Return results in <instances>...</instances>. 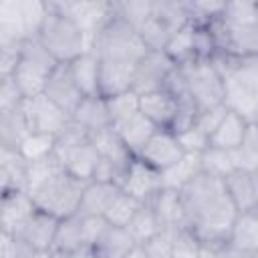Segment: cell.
Listing matches in <instances>:
<instances>
[{"label":"cell","instance_id":"cell-30","mask_svg":"<svg viewBox=\"0 0 258 258\" xmlns=\"http://www.w3.org/2000/svg\"><path fill=\"white\" fill-rule=\"evenodd\" d=\"M99 64L101 62H99L97 54L91 52V50L81 54L73 62H69L73 79H75V83L79 85V89L85 97L99 95Z\"/></svg>","mask_w":258,"mask_h":258},{"label":"cell","instance_id":"cell-23","mask_svg":"<svg viewBox=\"0 0 258 258\" xmlns=\"http://www.w3.org/2000/svg\"><path fill=\"white\" fill-rule=\"evenodd\" d=\"M28 161L18 149L0 147V194L26 191Z\"/></svg>","mask_w":258,"mask_h":258},{"label":"cell","instance_id":"cell-39","mask_svg":"<svg viewBox=\"0 0 258 258\" xmlns=\"http://www.w3.org/2000/svg\"><path fill=\"white\" fill-rule=\"evenodd\" d=\"M115 10L123 20H127L135 30H139L153 16V0H113Z\"/></svg>","mask_w":258,"mask_h":258},{"label":"cell","instance_id":"cell-43","mask_svg":"<svg viewBox=\"0 0 258 258\" xmlns=\"http://www.w3.org/2000/svg\"><path fill=\"white\" fill-rule=\"evenodd\" d=\"M139 206H141V202H137V200H135V198H131L129 194L121 191V194L117 196V200L113 202L111 210L107 212L105 220H107L109 224H113V226L127 228V224L131 222V218H133V216H135V212L139 210Z\"/></svg>","mask_w":258,"mask_h":258},{"label":"cell","instance_id":"cell-58","mask_svg":"<svg viewBox=\"0 0 258 258\" xmlns=\"http://www.w3.org/2000/svg\"><path fill=\"white\" fill-rule=\"evenodd\" d=\"M256 173H258V169H256Z\"/></svg>","mask_w":258,"mask_h":258},{"label":"cell","instance_id":"cell-44","mask_svg":"<svg viewBox=\"0 0 258 258\" xmlns=\"http://www.w3.org/2000/svg\"><path fill=\"white\" fill-rule=\"evenodd\" d=\"M222 20L230 24H258V2H250V0L226 2Z\"/></svg>","mask_w":258,"mask_h":258},{"label":"cell","instance_id":"cell-54","mask_svg":"<svg viewBox=\"0 0 258 258\" xmlns=\"http://www.w3.org/2000/svg\"><path fill=\"white\" fill-rule=\"evenodd\" d=\"M127 258H147V256H145L143 248H141V246L137 244V246H135V248H133V250H131V252L127 254Z\"/></svg>","mask_w":258,"mask_h":258},{"label":"cell","instance_id":"cell-57","mask_svg":"<svg viewBox=\"0 0 258 258\" xmlns=\"http://www.w3.org/2000/svg\"><path fill=\"white\" fill-rule=\"evenodd\" d=\"M254 212H256V214H258V206H256V210H254Z\"/></svg>","mask_w":258,"mask_h":258},{"label":"cell","instance_id":"cell-29","mask_svg":"<svg viewBox=\"0 0 258 258\" xmlns=\"http://www.w3.org/2000/svg\"><path fill=\"white\" fill-rule=\"evenodd\" d=\"M202 173V157L198 153H183V157L161 171V183L165 189L179 191L183 185H187L191 179H196Z\"/></svg>","mask_w":258,"mask_h":258},{"label":"cell","instance_id":"cell-37","mask_svg":"<svg viewBox=\"0 0 258 258\" xmlns=\"http://www.w3.org/2000/svg\"><path fill=\"white\" fill-rule=\"evenodd\" d=\"M139 36H141V42L145 44L147 50H153V52H165V46L167 42L171 40L173 32L177 30H171L167 24H163L159 18L151 16L139 30Z\"/></svg>","mask_w":258,"mask_h":258},{"label":"cell","instance_id":"cell-45","mask_svg":"<svg viewBox=\"0 0 258 258\" xmlns=\"http://www.w3.org/2000/svg\"><path fill=\"white\" fill-rule=\"evenodd\" d=\"M54 141H56V137H52V135L30 133L18 151L22 153V157L26 161H36V159H42L54 151Z\"/></svg>","mask_w":258,"mask_h":258},{"label":"cell","instance_id":"cell-32","mask_svg":"<svg viewBox=\"0 0 258 258\" xmlns=\"http://www.w3.org/2000/svg\"><path fill=\"white\" fill-rule=\"evenodd\" d=\"M12 79L18 85L22 97L24 99H32V97H38V95L44 93V85H46L48 75L42 73L40 69L32 67V64H28V62L20 60L18 67L14 69V73H12Z\"/></svg>","mask_w":258,"mask_h":258},{"label":"cell","instance_id":"cell-9","mask_svg":"<svg viewBox=\"0 0 258 258\" xmlns=\"http://www.w3.org/2000/svg\"><path fill=\"white\" fill-rule=\"evenodd\" d=\"M177 64L165 54V52H153L149 50L137 64H135V73H133V91L141 97L153 91H161L169 73L175 69Z\"/></svg>","mask_w":258,"mask_h":258},{"label":"cell","instance_id":"cell-13","mask_svg":"<svg viewBox=\"0 0 258 258\" xmlns=\"http://www.w3.org/2000/svg\"><path fill=\"white\" fill-rule=\"evenodd\" d=\"M121 191L129 194L131 198H135L137 202L145 204L149 202L159 189H163L161 183V173L155 171L153 167H149L147 163H143L141 159H133L129 169L125 171V177L121 181Z\"/></svg>","mask_w":258,"mask_h":258},{"label":"cell","instance_id":"cell-35","mask_svg":"<svg viewBox=\"0 0 258 258\" xmlns=\"http://www.w3.org/2000/svg\"><path fill=\"white\" fill-rule=\"evenodd\" d=\"M153 16L167 24L171 30H179L189 24L185 0H153Z\"/></svg>","mask_w":258,"mask_h":258},{"label":"cell","instance_id":"cell-47","mask_svg":"<svg viewBox=\"0 0 258 258\" xmlns=\"http://www.w3.org/2000/svg\"><path fill=\"white\" fill-rule=\"evenodd\" d=\"M202 242L191 230H181L173 236V258H202Z\"/></svg>","mask_w":258,"mask_h":258},{"label":"cell","instance_id":"cell-40","mask_svg":"<svg viewBox=\"0 0 258 258\" xmlns=\"http://www.w3.org/2000/svg\"><path fill=\"white\" fill-rule=\"evenodd\" d=\"M200 157H202V171L210 173L214 177L224 179L226 175H230L236 169L234 159H232V151L218 149V147H208Z\"/></svg>","mask_w":258,"mask_h":258},{"label":"cell","instance_id":"cell-36","mask_svg":"<svg viewBox=\"0 0 258 258\" xmlns=\"http://www.w3.org/2000/svg\"><path fill=\"white\" fill-rule=\"evenodd\" d=\"M20 60H24V62H28V64H32V67H36V69H40L42 73H46V75H50L60 62L46 50V46L36 38V36H32V38H26L24 42H22V46H20Z\"/></svg>","mask_w":258,"mask_h":258},{"label":"cell","instance_id":"cell-53","mask_svg":"<svg viewBox=\"0 0 258 258\" xmlns=\"http://www.w3.org/2000/svg\"><path fill=\"white\" fill-rule=\"evenodd\" d=\"M202 258H232V256L228 254L226 248H208V246H204Z\"/></svg>","mask_w":258,"mask_h":258},{"label":"cell","instance_id":"cell-15","mask_svg":"<svg viewBox=\"0 0 258 258\" xmlns=\"http://www.w3.org/2000/svg\"><path fill=\"white\" fill-rule=\"evenodd\" d=\"M226 250L232 258L258 254V214L256 212H244L236 216L226 242Z\"/></svg>","mask_w":258,"mask_h":258},{"label":"cell","instance_id":"cell-10","mask_svg":"<svg viewBox=\"0 0 258 258\" xmlns=\"http://www.w3.org/2000/svg\"><path fill=\"white\" fill-rule=\"evenodd\" d=\"M183 147L177 141V135L171 129H157L153 133V137L145 143V147L141 149V153L137 155V159H141L143 163H147L149 167H153L155 171H165L167 167H171L173 163H177L183 157Z\"/></svg>","mask_w":258,"mask_h":258},{"label":"cell","instance_id":"cell-24","mask_svg":"<svg viewBox=\"0 0 258 258\" xmlns=\"http://www.w3.org/2000/svg\"><path fill=\"white\" fill-rule=\"evenodd\" d=\"M87 230H85V218L81 214L67 216L58 222L52 252L56 254H75L81 250H87Z\"/></svg>","mask_w":258,"mask_h":258},{"label":"cell","instance_id":"cell-51","mask_svg":"<svg viewBox=\"0 0 258 258\" xmlns=\"http://www.w3.org/2000/svg\"><path fill=\"white\" fill-rule=\"evenodd\" d=\"M24 101L18 85L14 83L12 77H0V111L20 107Z\"/></svg>","mask_w":258,"mask_h":258},{"label":"cell","instance_id":"cell-28","mask_svg":"<svg viewBox=\"0 0 258 258\" xmlns=\"http://www.w3.org/2000/svg\"><path fill=\"white\" fill-rule=\"evenodd\" d=\"M248 125L250 123H246L242 117L228 111L226 117L222 119V123L218 125V129L212 133L210 147H218V149H226V151L238 149L248 133Z\"/></svg>","mask_w":258,"mask_h":258},{"label":"cell","instance_id":"cell-22","mask_svg":"<svg viewBox=\"0 0 258 258\" xmlns=\"http://www.w3.org/2000/svg\"><path fill=\"white\" fill-rule=\"evenodd\" d=\"M99 95L109 99L127 91H133V73L135 64L115 62V60H99Z\"/></svg>","mask_w":258,"mask_h":258},{"label":"cell","instance_id":"cell-18","mask_svg":"<svg viewBox=\"0 0 258 258\" xmlns=\"http://www.w3.org/2000/svg\"><path fill=\"white\" fill-rule=\"evenodd\" d=\"M119 194H121V187L117 183L91 179L83 187V196H81L77 214H81L85 218H105Z\"/></svg>","mask_w":258,"mask_h":258},{"label":"cell","instance_id":"cell-49","mask_svg":"<svg viewBox=\"0 0 258 258\" xmlns=\"http://www.w3.org/2000/svg\"><path fill=\"white\" fill-rule=\"evenodd\" d=\"M36 250H32L18 236L0 232V258H34Z\"/></svg>","mask_w":258,"mask_h":258},{"label":"cell","instance_id":"cell-50","mask_svg":"<svg viewBox=\"0 0 258 258\" xmlns=\"http://www.w3.org/2000/svg\"><path fill=\"white\" fill-rule=\"evenodd\" d=\"M147 258H173V236L159 232L151 240L139 244Z\"/></svg>","mask_w":258,"mask_h":258},{"label":"cell","instance_id":"cell-42","mask_svg":"<svg viewBox=\"0 0 258 258\" xmlns=\"http://www.w3.org/2000/svg\"><path fill=\"white\" fill-rule=\"evenodd\" d=\"M185 2H187L189 22L196 26H208L210 22L218 20L226 8V2H216V0H185Z\"/></svg>","mask_w":258,"mask_h":258},{"label":"cell","instance_id":"cell-3","mask_svg":"<svg viewBox=\"0 0 258 258\" xmlns=\"http://www.w3.org/2000/svg\"><path fill=\"white\" fill-rule=\"evenodd\" d=\"M46 16L38 28L36 38L46 46V50L58 62H73L81 54L91 50L89 36L64 14L56 12L50 2H46Z\"/></svg>","mask_w":258,"mask_h":258},{"label":"cell","instance_id":"cell-11","mask_svg":"<svg viewBox=\"0 0 258 258\" xmlns=\"http://www.w3.org/2000/svg\"><path fill=\"white\" fill-rule=\"evenodd\" d=\"M44 97H48L56 107H60L67 115H73L75 109L81 105V101L85 99V95L81 93L79 85L73 79L71 67L69 62H60L46 79L44 85Z\"/></svg>","mask_w":258,"mask_h":258},{"label":"cell","instance_id":"cell-55","mask_svg":"<svg viewBox=\"0 0 258 258\" xmlns=\"http://www.w3.org/2000/svg\"><path fill=\"white\" fill-rule=\"evenodd\" d=\"M34 258H52V252H36Z\"/></svg>","mask_w":258,"mask_h":258},{"label":"cell","instance_id":"cell-5","mask_svg":"<svg viewBox=\"0 0 258 258\" xmlns=\"http://www.w3.org/2000/svg\"><path fill=\"white\" fill-rule=\"evenodd\" d=\"M54 157L58 159L60 167L75 175L81 181H91L95 165L99 161V153L91 143V135L77 127L73 121L69 127L56 137L54 141Z\"/></svg>","mask_w":258,"mask_h":258},{"label":"cell","instance_id":"cell-34","mask_svg":"<svg viewBox=\"0 0 258 258\" xmlns=\"http://www.w3.org/2000/svg\"><path fill=\"white\" fill-rule=\"evenodd\" d=\"M226 85L258 95V56H242L226 79Z\"/></svg>","mask_w":258,"mask_h":258},{"label":"cell","instance_id":"cell-14","mask_svg":"<svg viewBox=\"0 0 258 258\" xmlns=\"http://www.w3.org/2000/svg\"><path fill=\"white\" fill-rule=\"evenodd\" d=\"M34 210L36 206L28 191L0 194V232L16 236Z\"/></svg>","mask_w":258,"mask_h":258},{"label":"cell","instance_id":"cell-31","mask_svg":"<svg viewBox=\"0 0 258 258\" xmlns=\"http://www.w3.org/2000/svg\"><path fill=\"white\" fill-rule=\"evenodd\" d=\"M194 24H185L183 28H179L177 32H173L171 40L165 46V54L177 64L183 67L191 60H196V48H194Z\"/></svg>","mask_w":258,"mask_h":258},{"label":"cell","instance_id":"cell-8","mask_svg":"<svg viewBox=\"0 0 258 258\" xmlns=\"http://www.w3.org/2000/svg\"><path fill=\"white\" fill-rule=\"evenodd\" d=\"M48 2L56 12L69 16L89 36V42L99 32V28L109 20L111 10H113V2H107V0H93V2H87V0H48Z\"/></svg>","mask_w":258,"mask_h":258},{"label":"cell","instance_id":"cell-56","mask_svg":"<svg viewBox=\"0 0 258 258\" xmlns=\"http://www.w3.org/2000/svg\"><path fill=\"white\" fill-rule=\"evenodd\" d=\"M240 258H258V254L256 256H240Z\"/></svg>","mask_w":258,"mask_h":258},{"label":"cell","instance_id":"cell-6","mask_svg":"<svg viewBox=\"0 0 258 258\" xmlns=\"http://www.w3.org/2000/svg\"><path fill=\"white\" fill-rule=\"evenodd\" d=\"M185 75L187 95L200 111H208L224 105L226 81L210 60H191L181 67Z\"/></svg>","mask_w":258,"mask_h":258},{"label":"cell","instance_id":"cell-1","mask_svg":"<svg viewBox=\"0 0 258 258\" xmlns=\"http://www.w3.org/2000/svg\"><path fill=\"white\" fill-rule=\"evenodd\" d=\"M187 216V228L200 238L202 246L226 248L232 224L238 216L222 177L200 173L179 189Z\"/></svg>","mask_w":258,"mask_h":258},{"label":"cell","instance_id":"cell-2","mask_svg":"<svg viewBox=\"0 0 258 258\" xmlns=\"http://www.w3.org/2000/svg\"><path fill=\"white\" fill-rule=\"evenodd\" d=\"M91 52H95L99 60L137 64L149 50L141 42L139 32L119 16L113 2L109 20L99 28V32L91 40Z\"/></svg>","mask_w":258,"mask_h":258},{"label":"cell","instance_id":"cell-4","mask_svg":"<svg viewBox=\"0 0 258 258\" xmlns=\"http://www.w3.org/2000/svg\"><path fill=\"white\" fill-rule=\"evenodd\" d=\"M83 187H85V181L77 179L75 175H71L69 171H64L60 167L56 173H52L48 179H44L40 185H36L28 194H30L36 210L62 220L67 216L77 214L81 196H83Z\"/></svg>","mask_w":258,"mask_h":258},{"label":"cell","instance_id":"cell-38","mask_svg":"<svg viewBox=\"0 0 258 258\" xmlns=\"http://www.w3.org/2000/svg\"><path fill=\"white\" fill-rule=\"evenodd\" d=\"M232 159L236 169H248V171L258 169V123L248 125V133L242 145L232 151Z\"/></svg>","mask_w":258,"mask_h":258},{"label":"cell","instance_id":"cell-16","mask_svg":"<svg viewBox=\"0 0 258 258\" xmlns=\"http://www.w3.org/2000/svg\"><path fill=\"white\" fill-rule=\"evenodd\" d=\"M58 222H60L58 218H54V216H50L46 212L34 210V214L26 220V224L20 228V232L16 236L20 240H24L36 252H52V244H54Z\"/></svg>","mask_w":258,"mask_h":258},{"label":"cell","instance_id":"cell-20","mask_svg":"<svg viewBox=\"0 0 258 258\" xmlns=\"http://www.w3.org/2000/svg\"><path fill=\"white\" fill-rule=\"evenodd\" d=\"M139 111L157 129H173L177 117V99L165 89L153 91L139 97Z\"/></svg>","mask_w":258,"mask_h":258},{"label":"cell","instance_id":"cell-7","mask_svg":"<svg viewBox=\"0 0 258 258\" xmlns=\"http://www.w3.org/2000/svg\"><path fill=\"white\" fill-rule=\"evenodd\" d=\"M22 113L30 133L52 135L58 137L71 123V115H67L60 107H56L48 97L38 95L22 101Z\"/></svg>","mask_w":258,"mask_h":258},{"label":"cell","instance_id":"cell-41","mask_svg":"<svg viewBox=\"0 0 258 258\" xmlns=\"http://www.w3.org/2000/svg\"><path fill=\"white\" fill-rule=\"evenodd\" d=\"M107 109H109V115H111V123L115 127V125L123 123L125 119L133 117L135 113H139V95L135 91H127V93L109 97L107 99Z\"/></svg>","mask_w":258,"mask_h":258},{"label":"cell","instance_id":"cell-25","mask_svg":"<svg viewBox=\"0 0 258 258\" xmlns=\"http://www.w3.org/2000/svg\"><path fill=\"white\" fill-rule=\"evenodd\" d=\"M115 131L121 137V141L125 143V147L131 151V155L137 157L141 153V149L145 147V143L153 137V133L157 131V127L139 111L133 117L125 119L123 123L115 125Z\"/></svg>","mask_w":258,"mask_h":258},{"label":"cell","instance_id":"cell-33","mask_svg":"<svg viewBox=\"0 0 258 258\" xmlns=\"http://www.w3.org/2000/svg\"><path fill=\"white\" fill-rule=\"evenodd\" d=\"M125 230L131 234V238H133L137 244H143V242L151 240L153 236H157V234L161 232L159 222H157V218H155V212H153V208H151L147 202L139 206V210L135 212V216L131 218V222L127 224Z\"/></svg>","mask_w":258,"mask_h":258},{"label":"cell","instance_id":"cell-21","mask_svg":"<svg viewBox=\"0 0 258 258\" xmlns=\"http://www.w3.org/2000/svg\"><path fill=\"white\" fill-rule=\"evenodd\" d=\"M71 121L81 127L83 131H87L89 135H95L99 131H105L109 127H113L111 123V115L107 109V99L101 95H91L85 97L81 101V105L75 109V113L71 115Z\"/></svg>","mask_w":258,"mask_h":258},{"label":"cell","instance_id":"cell-48","mask_svg":"<svg viewBox=\"0 0 258 258\" xmlns=\"http://www.w3.org/2000/svg\"><path fill=\"white\" fill-rule=\"evenodd\" d=\"M175 135H177V141H179V145L183 147L185 153L202 155L210 147V137L198 125H191V127H187V129H183V131H179Z\"/></svg>","mask_w":258,"mask_h":258},{"label":"cell","instance_id":"cell-46","mask_svg":"<svg viewBox=\"0 0 258 258\" xmlns=\"http://www.w3.org/2000/svg\"><path fill=\"white\" fill-rule=\"evenodd\" d=\"M58 169H60V163L54 157V153H50V155H46L42 159H36V161H28V185H26V191H32L36 185H40L44 179H48Z\"/></svg>","mask_w":258,"mask_h":258},{"label":"cell","instance_id":"cell-26","mask_svg":"<svg viewBox=\"0 0 258 258\" xmlns=\"http://www.w3.org/2000/svg\"><path fill=\"white\" fill-rule=\"evenodd\" d=\"M91 143L95 145L99 157L115 163L121 169H127L131 165V161L135 159L131 155V151L125 147V143L121 141V137L117 135L115 127H109L105 131H99V133L91 135Z\"/></svg>","mask_w":258,"mask_h":258},{"label":"cell","instance_id":"cell-27","mask_svg":"<svg viewBox=\"0 0 258 258\" xmlns=\"http://www.w3.org/2000/svg\"><path fill=\"white\" fill-rule=\"evenodd\" d=\"M28 135H30V129L26 125L22 107L0 111V147L20 149V145Z\"/></svg>","mask_w":258,"mask_h":258},{"label":"cell","instance_id":"cell-52","mask_svg":"<svg viewBox=\"0 0 258 258\" xmlns=\"http://www.w3.org/2000/svg\"><path fill=\"white\" fill-rule=\"evenodd\" d=\"M226 113H228V109H226L224 105L214 107V109H208V111H202L200 117H198V121H196V125H198L208 137H212V133L218 129V125H220L222 119L226 117Z\"/></svg>","mask_w":258,"mask_h":258},{"label":"cell","instance_id":"cell-12","mask_svg":"<svg viewBox=\"0 0 258 258\" xmlns=\"http://www.w3.org/2000/svg\"><path fill=\"white\" fill-rule=\"evenodd\" d=\"M147 204L153 208L161 232L175 236V234L181 232V230H189V228H187V216H185V210H183L179 191H175V189H165V187H163V189H159Z\"/></svg>","mask_w":258,"mask_h":258},{"label":"cell","instance_id":"cell-19","mask_svg":"<svg viewBox=\"0 0 258 258\" xmlns=\"http://www.w3.org/2000/svg\"><path fill=\"white\" fill-rule=\"evenodd\" d=\"M137 246V242L131 238V234L113 224H105V228L99 232V236L91 242L89 250L95 258H127V254Z\"/></svg>","mask_w":258,"mask_h":258},{"label":"cell","instance_id":"cell-17","mask_svg":"<svg viewBox=\"0 0 258 258\" xmlns=\"http://www.w3.org/2000/svg\"><path fill=\"white\" fill-rule=\"evenodd\" d=\"M226 191L238 214L254 212L258 206V173L248 169H234L224 177Z\"/></svg>","mask_w":258,"mask_h":258}]
</instances>
